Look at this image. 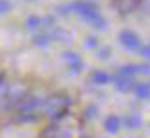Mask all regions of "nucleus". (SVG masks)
Returning <instances> with one entry per match:
<instances>
[{
	"label": "nucleus",
	"mask_w": 150,
	"mask_h": 138,
	"mask_svg": "<svg viewBox=\"0 0 150 138\" xmlns=\"http://www.w3.org/2000/svg\"><path fill=\"white\" fill-rule=\"evenodd\" d=\"M70 108H72V96L66 90H54V92H50L48 96H44L42 116L46 118L48 122L56 124V122L66 120V116L70 114Z\"/></svg>",
	"instance_id": "f257e3e1"
},
{
	"label": "nucleus",
	"mask_w": 150,
	"mask_h": 138,
	"mask_svg": "<svg viewBox=\"0 0 150 138\" xmlns=\"http://www.w3.org/2000/svg\"><path fill=\"white\" fill-rule=\"evenodd\" d=\"M72 12L78 14L86 24H90L96 30H106V18H104L102 10L98 8V4L92 0H76L72 2Z\"/></svg>",
	"instance_id": "f03ea898"
},
{
	"label": "nucleus",
	"mask_w": 150,
	"mask_h": 138,
	"mask_svg": "<svg viewBox=\"0 0 150 138\" xmlns=\"http://www.w3.org/2000/svg\"><path fill=\"white\" fill-rule=\"evenodd\" d=\"M42 102L44 96H40L38 92H28L24 96V100L14 110V114H30V116H42Z\"/></svg>",
	"instance_id": "7ed1b4c3"
},
{
	"label": "nucleus",
	"mask_w": 150,
	"mask_h": 138,
	"mask_svg": "<svg viewBox=\"0 0 150 138\" xmlns=\"http://www.w3.org/2000/svg\"><path fill=\"white\" fill-rule=\"evenodd\" d=\"M60 58H62V62L66 64V68L70 70V74H74V76H78V74H82V72L86 70V64H84L82 56L76 54L74 50H64Z\"/></svg>",
	"instance_id": "20e7f679"
},
{
	"label": "nucleus",
	"mask_w": 150,
	"mask_h": 138,
	"mask_svg": "<svg viewBox=\"0 0 150 138\" xmlns=\"http://www.w3.org/2000/svg\"><path fill=\"white\" fill-rule=\"evenodd\" d=\"M118 42H120L122 48L128 50V52H138L140 46H142L138 34H136L134 30H130V28H124V30L118 32Z\"/></svg>",
	"instance_id": "39448f33"
},
{
	"label": "nucleus",
	"mask_w": 150,
	"mask_h": 138,
	"mask_svg": "<svg viewBox=\"0 0 150 138\" xmlns=\"http://www.w3.org/2000/svg\"><path fill=\"white\" fill-rule=\"evenodd\" d=\"M88 82H90V86H108V84H112V74L102 70V68L90 70Z\"/></svg>",
	"instance_id": "423d86ee"
},
{
	"label": "nucleus",
	"mask_w": 150,
	"mask_h": 138,
	"mask_svg": "<svg viewBox=\"0 0 150 138\" xmlns=\"http://www.w3.org/2000/svg\"><path fill=\"white\" fill-rule=\"evenodd\" d=\"M112 84H114V88L118 92H132L136 82H134V78H130V76H122V74L114 72L112 74Z\"/></svg>",
	"instance_id": "0eeeda50"
},
{
	"label": "nucleus",
	"mask_w": 150,
	"mask_h": 138,
	"mask_svg": "<svg viewBox=\"0 0 150 138\" xmlns=\"http://www.w3.org/2000/svg\"><path fill=\"white\" fill-rule=\"evenodd\" d=\"M120 128H122V118H120V116L110 114V116L104 118V130H106L108 134H118Z\"/></svg>",
	"instance_id": "6e6552de"
},
{
	"label": "nucleus",
	"mask_w": 150,
	"mask_h": 138,
	"mask_svg": "<svg viewBox=\"0 0 150 138\" xmlns=\"http://www.w3.org/2000/svg\"><path fill=\"white\" fill-rule=\"evenodd\" d=\"M52 42H54V40H52V36H50L48 30H44V32H36V34L32 36V44L38 46V48H46V46H50Z\"/></svg>",
	"instance_id": "1a4fd4ad"
},
{
	"label": "nucleus",
	"mask_w": 150,
	"mask_h": 138,
	"mask_svg": "<svg viewBox=\"0 0 150 138\" xmlns=\"http://www.w3.org/2000/svg\"><path fill=\"white\" fill-rule=\"evenodd\" d=\"M24 26H26V30L28 32H40L42 30V16H36V14H32V16H28L26 18V22H24Z\"/></svg>",
	"instance_id": "9d476101"
},
{
	"label": "nucleus",
	"mask_w": 150,
	"mask_h": 138,
	"mask_svg": "<svg viewBox=\"0 0 150 138\" xmlns=\"http://www.w3.org/2000/svg\"><path fill=\"white\" fill-rule=\"evenodd\" d=\"M132 92H134V96L140 98V100H148V98H150V84L136 82V84H134V88H132Z\"/></svg>",
	"instance_id": "9b49d317"
},
{
	"label": "nucleus",
	"mask_w": 150,
	"mask_h": 138,
	"mask_svg": "<svg viewBox=\"0 0 150 138\" xmlns=\"http://www.w3.org/2000/svg\"><path fill=\"white\" fill-rule=\"evenodd\" d=\"M94 54H96L98 60H110V56H112V48H110L108 44H100L96 50H94Z\"/></svg>",
	"instance_id": "f8f14e48"
},
{
	"label": "nucleus",
	"mask_w": 150,
	"mask_h": 138,
	"mask_svg": "<svg viewBox=\"0 0 150 138\" xmlns=\"http://www.w3.org/2000/svg\"><path fill=\"white\" fill-rule=\"evenodd\" d=\"M98 116V106L96 104H88L86 108H84V118L86 120H94Z\"/></svg>",
	"instance_id": "ddd939ff"
},
{
	"label": "nucleus",
	"mask_w": 150,
	"mask_h": 138,
	"mask_svg": "<svg viewBox=\"0 0 150 138\" xmlns=\"http://www.w3.org/2000/svg\"><path fill=\"white\" fill-rule=\"evenodd\" d=\"M84 44H86V48H90V50H96V48L100 46V40H98L96 36H86Z\"/></svg>",
	"instance_id": "4468645a"
},
{
	"label": "nucleus",
	"mask_w": 150,
	"mask_h": 138,
	"mask_svg": "<svg viewBox=\"0 0 150 138\" xmlns=\"http://www.w3.org/2000/svg\"><path fill=\"white\" fill-rule=\"evenodd\" d=\"M124 124H126V128H138L140 126V118L138 116H126Z\"/></svg>",
	"instance_id": "2eb2a0df"
},
{
	"label": "nucleus",
	"mask_w": 150,
	"mask_h": 138,
	"mask_svg": "<svg viewBox=\"0 0 150 138\" xmlns=\"http://www.w3.org/2000/svg\"><path fill=\"white\" fill-rule=\"evenodd\" d=\"M56 12L60 16H66V14H72V4H60L56 8Z\"/></svg>",
	"instance_id": "dca6fc26"
},
{
	"label": "nucleus",
	"mask_w": 150,
	"mask_h": 138,
	"mask_svg": "<svg viewBox=\"0 0 150 138\" xmlns=\"http://www.w3.org/2000/svg\"><path fill=\"white\" fill-rule=\"evenodd\" d=\"M12 10V2L10 0H0V14H6Z\"/></svg>",
	"instance_id": "f3484780"
},
{
	"label": "nucleus",
	"mask_w": 150,
	"mask_h": 138,
	"mask_svg": "<svg viewBox=\"0 0 150 138\" xmlns=\"http://www.w3.org/2000/svg\"><path fill=\"white\" fill-rule=\"evenodd\" d=\"M140 54H142V56L144 58H148L150 60V44H146V46H140V50H138Z\"/></svg>",
	"instance_id": "a211bd4d"
},
{
	"label": "nucleus",
	"mask_w": 150,
	"mask_h": 138,
	"mask_svg": "<svg viewBox=\"0 0 150 138\" xmlns=\"http://www.w3.org/2000/svg\"><path fill=\"white\" fill-rule=\"evenodd\" d=\"M80 138H88V136H80Z\"/></svg>",
	"instance_id": "6ab92c4d"
}]
</instances>
